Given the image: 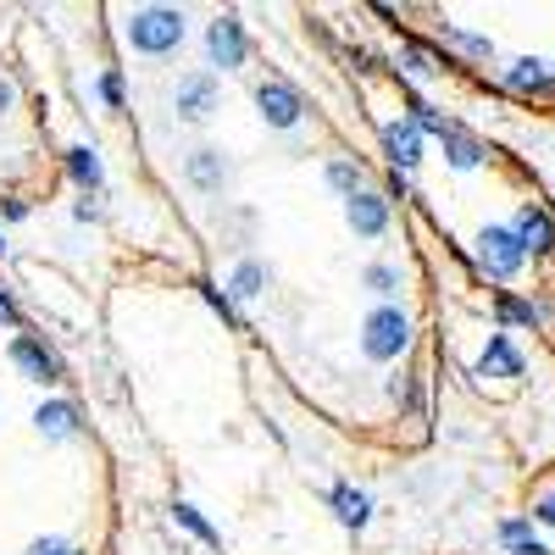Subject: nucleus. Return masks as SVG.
<instances>
[{
  "label": "nucleus",
  "instance_id": "30",
  "mask_svg": "<svg viewBox=\"0 0 555 555\" xmlns=\"http://www.w3.org/2000/svg\"><path fill=\"white\" fill-rule=\"evenodd\" d=\"M0 328H23V311H17V300H12L7 284H0Z\"/></svg>",
  "mask_w": 555,
  "mask_h": 555
},
{
  "label": "nucleus",
  "instance_id": "4",
  "mask_svg": "<svg viewBox=\"0 0 555 555\" xmlns=\"http://www.w3.org/2000/svg\"><path fill=\"white\" fill-rule=\"evenodd\" d=\"M256 112L267 128H295L306 117V101H300V89L284 83V78H261L256 83Z\"/></svg>",
  "mask_w": 555,
  "mask_h": 555
},
{
  "label": "nucleus",
  "instance_id": "17",
  "mask_svg": "<svg viewBox=\"0 0 555 555\" xmlns=\"http://www.w3.org/2000/svg\"><path fill=\"white\" fill-rule=\"evenodd\" d=\"M444 156H450V167H455V172H473V167L483 162L478 133H467L461 122H450V128H444Z\"/></svg>",
  "mask_w": 555,
  "mask_h": 555
},
{
  "label": "nucleus",
  "instance_id": "2",
  "mask_svg": "<svg viewBox=\"0 0 555 555\" xmlns=\"http://www.w3.org/2000/svg\"><path fill=\"white\" fill-rule=\"evenodd\" d=\"M405 350H411V317L400 306L366 311V322H361V356L366 361H400Z\"/></svg>",
  "mask_w": 555,
  "mask_h": 555
},
{
  "label": "nucleus",
  "instance_id": "25",
  "mask_svg": "<svg viewBox=\"0 0 555 555\" xmlns=\"http://www.w3.org/2000/svg\"><path fill=\"white\" fill-rule=\"evenodd\" d=\"M400 67H405L411 78H439V73H444V62H434L423 44H411V39L400 44Z\"/></svg>",
  "mask_w": 555,
  "mask_h": 555
},
{
  "label": "nucleus",
  "instance_id": "15",
  "mask_svg": "<svg viewBox=\"0 0 555 555\" xmlns=\"http://www.w3.org/2000/svg\"><path fill=\"white\" fill-rule=\"evenodd\" d=\"M267 284H272L267 261L245 256V261H240L234 272H228V300H256V295H267Z\"/></svg>",
  "mask_w": 555,
  "mask_h": 555
},
{
  "label": "nucleus",
  "instance_id": "34",
  "mask_svg": "<svg viewBox=\"0 0 555 555\" xmlns=\"http://www.w3.org/2000/svg\"><path fill=\"white\" fill-rule=\"evenodd\" d=\"M0 250H7V240H0Z\"/></svg>",
  "mask_w": 555,
  "mask_h": 555
},
{
  "label": "nucleus",
  "instance_id": "10",
  "mask_svg": "<svg viewBox=\"0 0 555 555\" xmlns=\"http://www.w3.org/2000/svg\"><path fill=\"white\" fill-rule=\"evenodd\" d=\"M345 222L356 228V240H378L384 228H389V195L361 190L356 201H345Z\"/></svg>",
  "mask_w": 555,
  "mask_h": 555
},
{
  "label": "nucleus",
  "instance_id": "26",
  "mask_svg": "<svg viewBox=\"0 0 555 555\" xmlns=\"http://www.w3.org/2000/svg\"><path fill=\"white\" fill-rule=\"evenodd\" d=\"M444 39H450V44H461V51H467L473 62H489V56H494V39L467 34V28H455V23H444Z\"/></svg>",
  "mask_w": 555,
  "mask_h": 555
},
{
  "label": "nucleus",
  "instance_id": "27",
  "mask_svg": "<svg viewBox=\"0 0 555 555\" xmlns=\"http://www.w3.org/2000/svg\"><path fill=\"white\" fill-rule=\"evenodd\" d=\"M28 555H83L73 539H62V533H44V539H34L28 544Z\"/></svg>",
  "mask_w": 555,
  "mask_h": 555
},
{
  "label": "nucleus",
  "instance_id": "35",
  "mask_svg": "<svg viewBox=\"0 0 555 555\" xmlns=\"http://www.w3.org/2000/svg\"><path fill=\"white\" fill-rule=\"evenodd\" d=\"M550 67H555V62H550Z\"/></svg>",
  "mask_w": 555,
  "mask_h": 555
},
{
  "label": "nucleus",
  "instance_id": "31",
  "mask_svg": "<svg viewBox=\"0 0 555 555\" xmlns=\"http://www.w3.org/2000/svg\"><path fill=\"white\" fill-rule=\"evenodd\" d=\"M533 522H539V528H555V489H544V494L533 500Z\"/></svg>",
  "mask_w": 555,
  "mask_h": 555
},
{
  "label": "nucleus",
  "instance_id": "18",
  "mask_svg": "<svg viewBox=\"0 0 555 555\" xmlns=\"http://www.w3.org/2000/svg\"><path fill=\"white\" fill-rule=\"evenodd\" d=\"M67 172H73L78 190H89V195L106 190V167H101V156L89 151V145H73V151H67Z\"/></svg>",
  "mask_w": 555,
  "mask_h": 555
},
{
  "label": "nucleus",
  "instance_id": "24",
  "mask_svg": "<svg viewBox=\"0 0 555 555\" xmlns=\"http://www.w3.org/2000/svg\"><path fill=\"white\" fill-rule=\"evenodd\" d=\"M172 522H178V528H190V533H195L201 544H222V533H217V528H211V522H206V517L195 512L190 500H178V505H172Z\"/></svg>",
  "mask_w": 555,
  "mask_h": 555
},
{
  "label": "nucleus",
  "instance_id": "14",
  "mask_svg": "<svg viewBox=\"0 0 555 555\" xmlns=\"http://www.w3.org/2000/svg\"><path fill=\"white\" fill-rule=\"evenodd\" d=\"M494 317H500V334H505V328H539L550 311H544L539 300L512 295V289H494Z\"/></svg>",
  "mask_w": 555,
  "mask_h": 555
},
{
  "label": "nucleus",
  "instance_id": "12",
  "mask_svg": "<svg viewBox=\"0 0 555 555\" xmlns=\"http://www.w3.org/2000/svg\"><path fill=\"white\" fill-rule=\"evenodd\" d=\"M384 156L395 172H411L416 162H423V133H416L411 122H384Z\"/></svg>",
  "mask_w": 555,
  "mask_h": 555
},
{
  "label": "nucleus",
  "instance_id": "13",
  "mask_svg": "<svg viewBox=\"0 0 555 555\" xmlns=\"http://www.w3.org/2000/svg\"><path fill=\"white\" fill-rule=\"evenodd\" d=\"M34 428H39L44 439H56V444L78 439V405H73V400H39Z\"/></svg>",
  "mask_w": 555,
  "mask_h": 555
},
{
  "label": "nucleus",
  "instance_id": "19",
  "mask_svg": "<svg viewBox=\"0 0 555 555\" xmlns=\"http://www.w3.org/2000/svg\"><path fill=\"white\" fill-rule=\"evenodd\" d=\"M500 544L512 550V555H550L544 539H539V528H533V517H505L500 522Z\"/></svg>",
  "mask_w": 555,
  "mask_h": 555
},
{
  "label": "nucleus",
  "instance_id": "16",
  "mask_svg": "<svg viewBox=\"0 0 555 555\" xmlns=\"http://www.w3.org/2000/svg\"><path fill=\"white\" fill-rule=\"evenodd\" d=\"M328 500H334V517L345 522V528H366V522H373V500H366L361 489H350V483H334L328 489Z\"/></svg>",
  "mask_w": 555,
  "mask_h": 555
},
{
  "label": "nucleus",
  "instance_id": "32",
  "mask_svg": "<svg viewBox=\"0 0 555 555\" xmlns=\"http://www.w3.org/2000/svg\"><path fill=\"white\" fill-rule=\"evenodd\" d=\"M12 106H17V83H12L7 73H0V122L12 117Z\"/></svg>",
  "mask_w": 555,
  "mask_h": 555
},
{
  "label": "nucleus",
  "instance_id": "20",
  "mask_svg": "<svg viewBox=\"0 0 555 555\" xmlns=\"http://www.w3.org/2000/svg\"><path fill=\"white\" fill-rule=\"evenodd\" d=\"M183 172H190L195 190H222V183H228V162H222L217 151H195Z\"/></svg>",
  "mask_w": 555,
  "mask_h": 555
},
{
  "label": "nucleus",
  "instance_id": "5",
  "mask_svg": "<svg viewBox=\"0 0 555 555\" xmlns=\"http://www.w3.org/2000/svg\"><path fill=\"white\" fill-rule=\"evenodd\" d=\"M7 356H12V366H17L23 378H34V384H62V356H56L51 345H44V339L17 334Z\"/></svg>",
  "mask_w": 555,
  "mask_h": 555
},
{
  "label": "nucleus",
  "instance_id": "3",
  "mask_svg": "<svg viewBox=\"0 0 555 555\" xmlns=\"http://www.w3.org/2000/svg\"><path fill=\"white\" fill-rule=\"evenodd\" d=\"M478 267L489 272V284H512V278L528 267V250H522L512 222H489L478 234Z\"/></svg>",
  "mask_w": 555,
  "mask_h": 555
},
{
  "label": "nucleus",
  "instance_id": "23",
  "mask_svg": "<svg viewBox=\"0 0 555 555\" xmlns=\"http://www.w3.org/2000/svg\"><path fill=\"white\" fill-rule=\"evenodd\" d=\"M405 112H411L405 122H411L416 133H434V139H444V128H450V117H439V106H428L423 95H411V101H405Z\"/></svg>",
  "mask_w": 555,
  "mask_h": 555
},
{
  "label": "nucleus",
  "instance_id": "28",
  "mask_svg": "<svg viewBox=\"0 0 555 555\" xmlns=\"http://www.w3.org/2000/svg\"><path fill=\"white\" fill-rule=\"evenodd\" d=\"M101 101H106L112 112L122 106V73H117V67H106V73H101Z\"/></svg>",
  "mask_w": 555,
  "mask_h": 555
},
{
  "label": "nucleus",
  "instance_id": "6",
  "mask_svg": "<svg viewBox=\"0 0 555 555\" xmlns=\"http://www.w3.org/2000/svg\"><path fill=\"white\" fill-rule=\"evenodd\" d=\"M206 56H211V67H222V73L245 67V56H250L245 23H240V17H217V23L206 28Z\"/></svg>",
  "mask_w": 555,
  "mask_h": 555
},
{
  "label": "nucleus",
  "instance_id": "8",
  "mask_svg": "<svg viewBox=\"0 0 555 555\" xmlns=\"http://www.w3.org/2000/svg\"><path fill=\"white\" fill-rule=\"evenodd\" d=\"M172 106H178V117L206 122V117L217 112V78H211V73H183V78H178Z\"/></svg>",
  "mask_w": 555,
  "mask_h": 555
},
{
  "label": "nucleus",
  "instance_id": "29",
  "mask_svg": "<svg viewBox=\"0 0 555 555\" xmlns=\"http://www.w3.org/2000/svg\"><path fill=\"white\" fill-rule=\"evenodd\" d=\"M201 295H206V300H211V306H217L228 322H240V311H234V300H228V289H217V284H206V278H201Z\"/></svg>",
  "mask_w": 555,
  "mask_h": 555
},
{
  "label": "nucleus",
  "instance_id": "1",
  "mask_svg": "<svg viewBox=\"0 0 555 555\" xmlns=\"http://www.w3.org/2000/svg\"><path fill=\"white\" fill-rule=\"evenodd\" d=\"M122 39L133 44L139 56H172L183 44V12H172V7H139L128 17Z\"/></svg>",
  "mask_w": 555,
  "mask_h": 555
},
{
  "label": "nucleus",
  "instance_id": "7",
  "mask_svg": "<svg viewBox=\"0 0 555 555\" xmlns=\"http://www.w3.org/2000/svg\"><path fill=\"white\" fill-rule=\"evenodd\" d=\"M512 228H517V240H522L528 256H550V250H555V217H550V206L522 201L517 217H512Z\"/></svg>",
  "mask_w": 555,
  "mask_h": 555
},
{
  "label": "nucleus",
  "instance_id": "22",
  "mask_svg": "<svg viewBox=\"0 0 555 555\" xmlns=\"http://www.w3.org/2000/svg\"><path fill=\"white\" fill-rule=\"evenodd\" d=\"M361 284L373 289L384 306H395V295H400V267H389V261H373V267L361 272Z\"/></svg>",
  "mask_w": 555,
  "mask_h": 555
},
{
  "label": "nucleus",
  "instance_id": "21",
  "mask_svg": "<svg viewBox=\"0 0 555 555\" xmlns=\"http://www.w3.org/2000/svg\"><path fill=\"white\" fill-rule=\"evenodd\" d=\"M322 178H328V190H334V195H345V201H356V195H361V167H356L350 156H334L328 167H322Z\"/></svg>",
  "mask_w": 555,
  "mask_h": 555
},
{
  "label": "nucleus",
  "instance_id": "11",
  "mask_svg": "<svg viewBox=\"0 0 555 555\" xmlns=\"http://www.w3.org/2000/svg\"><path fill=\"white\" fill-rule=\"evenodd\" d=\"M478 373H483V378H522V373H528V361H522V350L512 345V334H489Z\"/></svg>",
  "mask_w": 555,
  "mask_h": 555
},
{
  "label": "nucleus",
  "instance_id": "33",
  "mask_svg": "<svg viewBox=\"0 0 555 555\" xmlns=\"http://www.w3.org/2000/svg\"><path fill=\"white\" fill-rule=\"evenodd\" d=\"M389 201H416V195H411V183H405V172L389 178Z\"/></svg>",
  "mask_w": 555,
  "mask_h": 555
},
{
  "label": "nucleus",
  "instance_id": "9",
  "mask_svg": "<svg viewBox=\"0 0 555 555\" xmlns=\"http://www.w3.org/2000/svg\"><path fill=\"white\" fill-rule=\"evenodd\" d=\"M500 83L512 89V95H550V89H555V67L544 56H517L512 67L500 73Z\"/></svg>",
  "mask_w": 555,
  "mask_h": 555
}]
</instances>
